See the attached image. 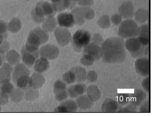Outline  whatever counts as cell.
<instances>
[{
	"instance_id": "1",
	"label": "cell",
	"mask_w": 154,
	"mask_h": 116,
	"mask_svg": "<svg viewBox=\"0 0 154 116\" xmlns=\"http://www.w3.org/2000/svg\"><path fill=\"white\" fill-rule=\"evenodd\" d=\"M103 62L117 64L124 62L127 56L125 43L122 38L112 37L104 41L101 47Z\"/></svg>"
},
{
	"instance_id": "2",
	"label": "cell",
	"mask_w": 154,
	"mask_h": 116,
	"mask_svg": "<svg viewBox=\"0 0 154 116\" xmlns=\"http://www.w3.org/2000/svg\"><path fill=\"white\" fill-rule=\"evenodd\" d=\"M48 40L47 34L41 29L37 28L30 32L24 46L29 51H38L40 46L45 44Z\"/></svg>"
},
{
	"instance_id": "3",
	"label": "cell",
	"mask_w": 154,
	"mask_h": 116,
	"mask_svg": "<svg viewBox=\"0 0 154 116\" xmlns=\"http://www.w3.org/2000/svg\"><path fill=\"white\" fill-rule=\"evenodd\" d=\"M56 12L52 4L47 2H41L37 5L32 11V15L35 21L41 23L44 21L45 17L51 18Z\"/></svg>"
},
{
	"instance_id": "4",
	"label": "cell",
	"mask_w": 154,
	"mask_h": 116,
	"mask_svg": "<svg viewBox=\"0 0 154 116\" xmlns=\"http://www.w3.org/2000/svg\"><path fill=\"white\" fill-rule=\"evenodd\" d=\"M91 40V36L87 31L79 30L77 31L73 36L72 43L74 49L77 52H79L89 44Z\"/></svg>"
},
{
	"instance_id": "5",
	"label": "cell",
	"mask_w": 154,
	"mask_h": 116,
	"mask_svg": "<svg viewBox=\"0 0 154 116\" xmlns=\"http://www.w3.org/2000/svg\"><path fill=\"white\" fill-rule=\"evenodd\" d=\"M139 28L136 23L134 21L127 19L121 23L118 34L122 38H133L138 35Z\"/></svg>"
},
{
	"instance_id": "6",
	"label": "cell",
	"mask_w": 154,
	"mask_h": 116,
	"mask_svg": "<svg viewBox=\"0 0 154 116\" xmlns=\"http://www.w3.org/2000/svg\"><path fill=\"white\" fill-rule=\"evenodd\" d=\"M126 48L134 58L141 57L145 54L144 46L142 45L137 39L134 37L129 38L125 43Z\"/></svg>"
},
{
	"instance_id": "7",
	"label": "cell",
	"mask_w": 154,
	"mask_h": 116,
	"mask_svg": "<svg viewBox=\"0 0 154 116\" xmlns=\"http://www.w3.org/2000/svg\"><path fill=\"white\" fill-rule=\"evenodd\" d=\"M134 68L137 72L141 76H149L150 72L149 60L146 57H140L135 63Z\"/></svg>"
},
{
	"instance_id": "8",
	"label": "cell",
	"mask_w": 154,
	"mask_h": 116,
	"mask_svg": "<svg viewBox=\"0 0 154 116\" xmlns=\"http://www.w3.org/2000/svg\"><path fill=\"white\" fill-rule=\"evenodd\" d=\"M39 54V51H30L27 50L25 46L23 47L21 51V57L23 64L28 68H31L34 65Z\"/></svg>"
},
{
	"instance_id": "9",
	"label": "cell",
	"mask_w": 154,
	"mask_h": 116,
	"mask_svg": "<svg viewBox=\"0 0 154 116\" xmlns=\"http://www.w3.org/2000/svg\"><path fill=\"white\" fill-rule=\"evenodd\" d=\"M59 50L56 46L52 45H47L42 47L39 51V54L42 57L48 60L56 59L59 54Z\"/></svg>"
},
{
	"instance_id": "10",
	"label": "cell",
	"mask_w": 154,
	"mask_h": 116,
	"mask_svg": "<svg viewBox=\"0 0 154 116\" xmlns=\"http://www.w3.org/2000/svg\"><path fill=\"white\" fill-rule=\"evenodd\" d=\"M134 6L131 1H127L123 3L119 9L120 15L123 18L130 19L134 14Z\"/></svg>"
},
{
	"instance_id": "11",
	"label": "cell",
	"mask_w": 154,
	"mask_h": 116,
	"mask_svg": "<svg viewBox=\"0 0 154 116\" xmlns=\"http://www.w3.org/2000/svg\"><path fill=\"white\" fill-rule=\"evenodd\" d=\"M57 21L60 26L66 28L72 27L75 23L74 17L69 13H63L59 14Z\"/></svg>"
},
{
	"instance_id": "12",
	"label": "cell",
	"mask_w": 154,
	"mask_h": 116,
	"mask_svg": "<svg viewBox=\"0 0 154 116\" xmlns=\"http://www.w3.org/2000/svg\"><path fill=\"white\" fill-rule=\"evenodd\" d=\"M84 54H86L93 57L96 60H99L102 57L101 47L94 42L89 44L83 50Z\"/></svg>"
},
{
	"instance_id": "13",
	"label": "cell",
	"mask_w": 154,
	"mask_h": 116,
	"mask_svg": "<svg viewBox=\"0 0 154 116\" xmlns=\"http://www.w3.org/2000/svg\"><path fill=\"white\" fill-rule=\"evenodd\" d=\"M14 67L8 63H4L0 66V83L6 81H10Z\"/></svg>"
},
{
	"instance_id": "14",
	"label": "cell",
	"mask_w": 154,
	"mask_h": 116,
	"mask_svg": "<svg viewBox=\"0 0 154 116\" xmlns=\"http://www.w3.org/2000/svg\"><path fill=\"white\" fill-rule=\"evenodd\" d=\"M30 71L28 68L25 65L18 63L15 65L12 72V78L15 83L17 79L25 75L30 76Z\"/></svg>"
},
{
	"instance_id": "15",
	"label": "cell",
	"mask_w": 154,
	"mask_h": 116,
	"mask_svg": "<svg viewBox=\"0 0 154 116\" xmlns=\"http://www.w3.org/2000/svg\"><path fill=\"white\" fill-rule=\"evenodd\" d=\"M45 79L40 73H34L30 78V88L38 90L41 88L45 83Z\"/></svg>"
},
{
	"instance_id": "16",
	"label": "cell",
	"mask_w": 154,
	"mask_h": 116,
	"mask_svg": "<svg viewBox=\"0 0 154 116\" xmlns=\"http://www.w3.org/2000/svg\"><path fill=\"white\" fill-rule=\"evenodd\" d=\"M76 102L78 108L84 110L92 108L94 105V102L87 95L79 96L77 98Z\"/></svg>"
},
{
	"instance_id": "17",
	"label": "cell",
	"mask_w": 154,
	"mask_h": 116,
	"mask_svg": "<svg viewBox=\"0 0 154 116\" xmlns=\"http://www.w3.org/2000/svg\"><path fill=\"white\" fill-rule=\"evenodd\" d=\"M118 107V104L115 101L107 99L102 103L101 111L103 113H114L117 111Z\"/></svg>"
},
{
	"instance_id": "18",
	"label": "cell",
	"mask_w": 154,
	"mask_h": 116,
	"mask_svg": "<svg viewBox=\"0 0 154 116\" xmlns=\"http://www.w3.org/2000/svg\"><path fill=\"white\" fill-rule=\"evenodd\" d=\"M48 60L43 57L38 59L34 64V69L36 72L42 74L47 71L50 68Z\"/></svg>"
},
{
	"instance_id": "19",
	"label": "cell",
	"mask_w": 154,
	"mask_h": 116,
	"mask_svg": "<svg viewBox=\"0 0 154 116\" xmlns=\"http://www.w3.org/2000/svg\"><path fill=\"white\" fill-rule=\"evenodd\" d=\"M86 92L89 98L94 102L99 100L101 96L100 89L94 85H90L87 88Z\"/></svg>"
},
{
	"instance_id": "20",
	"label": "cell",
	"mask_w": 154,
	"mask_h": 116,
	"mask_svg": "<svg viewBox=\"0 0 154 116\" xmlns=\"http://www.w3.org/2000/svg\"><path fill=\"white\" fill-rule=\"evenodd\" d=\"M74 74L75 77V82L82 83L87 79V72L84 67L76 66L73 67L71 70Z\"/></svg>"
},
{
	"instance_id": "21",
	"label": "cell",
	"mask_w": 154,
	"mask_h": 116,
	"mask_svg": "<svg viewBox=\"0 0 154 116\" xmlns=\"http://www.w3.org/2000/svg\"><path fill=\"white\" fill-rule=\"evenodd\" d=\"M132 97L131 101L133 105L138 106L145 99L146 95L145 92L141 89L135 90Z\"/></svg>"
},
{
	"instance_id": "22",
	"label": "cell",
	"mask_w": 154,
	"mask_h": 116,
	"mask_svg": "<svg viewBox=\"0 0 154 116\" xmlns=\"http://www.w3.org/2000/svg\"><path fill=\"white\" fill-rule=\"evenodd\" d=\"M60 105L63 108L65 113H76L78 108L76 102L72 100H66Z\"/></svg>"
},
{
	"instance_id": "23",
	"label": "cell",
	"mask_w": 154,
	"mask_h": 116,
	"mask_svg": "<svg viewBox=\"0 0 154 116\" xmlns=\"http://www.w3.org/2000/svg\"><path fill=\"white\" fill-rule=\"evenodd\" d=\"M52 5L56 11H61L68 8L71 0H51Z\"/></svg>"
},
{
	"instance_id": "24",
	"label": "cell",
	"mask_w": 154,
	"mask_h": 116,
	"mask_svg": "<svg viewBox=\"0 0 154 116\" xmlns=\"http://www.w3.org/2000/svg\"><path fill=\"white\" fill-rule=\"evenodd\" d=\"M30 76H23L18 78L15 83L18 88L26 90L30 88Z\"/></svg>"
},
{
	"instance_id": "25",
	"label": "cell",
	"mask_w": 154,
	"mask_h": 116,
	"mask_svg": "<svg viewBox=\"0 0 154 116\" xmlns=\"http://www.w3.org/2000/svg\"><path fill=\"white\" fill-rule=\"evenodd\" d=\"M5 59L9 64L12 65H15L19 63L20 57L19 53L16 51L13 50L8 51L6 54Z\"/></svg>"
},
{
	"instance_id": "26",
	"label": "cell",
	"mask_w": 154,
	"mask_h": 116,
	"mask_svg": "<svg viewBox=\"0 0 154 116\" xmlns=\"http://www.w3.org/2000/svg\"><path fill=\"white\" fill-rule=\"evenodd\" d=\"M24 92V98L29 101H33L38 98L39 92L38 89L30 88L26 90Z\"/></svg>"
},
{
	"instance_id": "27",
	"label": "cell",
	"mask_w": 154,
	"mask_h": 116,
	"mask_svg": "<svg viewBox=\"0 0 154 116\" xmlns=\"http://www.w3.org/2000/svg\"><path fill=\"white\" fill-rule=\"evenodd\" d=\"M11 100L15 103L19 102L24 98V93L23 90L19 89H14L9 96Z\"/></svg>"
},
{
	"instance_id": "28",
	"label": "cell",
	"mask_w": 154,
	"mask_h": 116,
	"mask_svg": "<svg viewBox=\"0 0 154 116\" xmlns=\"http://www.w3.org/2000/svg\"><path fill=\"white\" fill-rule=\"evenodd\" d=\"M135 19L139 23L145 22L149 18V12L144 9L138 10L135 14Z\"/></svg>"
},
{
	"instance_id": "29",
	"label": "cell",
	"mask_w": 154,
	"mask_h": 116,
	"mask_svg": "<svg viewBox=\"0 0 154 116\" xmlns=\"http://www.w3.org/2000/svg\"><path fill=\"white\" fill-rule=\"evenodd\" d=\"M14 89V85L10 81H6L0 83V91L9 96Z\"/></svg>"
},
{
	"instance_id": "30",
	"label": "cell",
	"mask_w": 154,
	"mask_h": 116,
	"mask_svg": "<svg viewBox=\"0 0 154 116\" xmlns=\"http://www.w3.org/2000/svg\"><path fill=\"white\" fill-rule=\"evenodd\" d=\"M9 48V44L5 41L0 45V66L4 63L6 54L8 52Z\"/></svg>"
},
{
	"instance_id": "31",
	"label": "cell",
	"mask_w": 154,
	"mask_h": 116,
	"mask_svg": "<svg viewBox=\"0 0 154 116\" xmlns=\"http://www.w3.org/2000/svg\"><path fill=\"white\" fill-rule=\"evenodd\" d=\"M66 90H67V85L64 82L58 80L54 83L53 86V92L54 94Z\"/></svg>"
},
{
	"instance_id": "32",
	"label": "cell",
	"mask_w": 154,
	"mask_h": 116,
	"mask_svg": "<svg viewBox=\"0 0 154 116\" xmlns=\"http://www.w3.org/2000/svg\"><path fill=\"white\" fill-rule=\"evenodd\" d=\"M96 61L95 59L89 55L84 54L80 60L81 64L85 66H90L93 65Z\"/></svg>"
},
{
	"instance_id": "33",
	"label": "cell",
	"mask_w": 154,
	"mask_h": 116,
	"mask_svg": "<svg viewBox=\"0 0 154 116\" xmlns=\"http://www.w3.org/2000/svg\"><path fill=\"white\" fill-rule=\"evenodd\" d=\"M63 81L67 84H72L75 82V77L73 72L70 70L65 72L63 76Z\"/></svg>"
},
{
	"instance_id": "34",
	"label": "cell",
	"mask_w": 154,
	"mask_h": 116,
	"mask_svg": "<svg viewBox=\"0 0 154 116\" xmlns=\"http://www.w3.org/2000/svg\"><path fill=\"white\" fill-rule=\"evenodd\" d=\"M138 35L140 37L149 38V25L148 24H144L139 27Z\"/></svg>"
},
{
	"instance_id": "35",
	"label": "cell",
	"mask_w": 154,
	"mask_h": 116,
	"mask_svg": "<svg viewBox=\"0 0 154 116\" xmlns=\"http://www.w3.org/2000/svg\"><path fill=\"white\" fill-rule=\"evenodd\" d=\"M73 89L78 96L84 95L87 90V87L85 84L79 83L73 85Z\"/></svg>"
},
{
	"instance_id": "36",
	"label": "cell",
	"mask_w": 154,
	"mask_h": 116,
	"mask_svg": "<svg viewBox=\"0 0 154 116\" xmlns=\"http://www.w3.org/2000/svg\"><path fill=\"white\" fill-rule=\"evenodd\" d=\"M98 24L101 28H108L110 26V22L109 17L107 16H103L98 21Z\"/></svg>"
},
{
	"instance_id": "37",
	"label": "cell",
	"mask_w": 154,
	"mask_h": 116,
	"mask_svg": "<svg viewBox=\"0 0 154 116\" xmlns=\"http://www.w3.org/2000/svg\"><path fill=\"white\" fill-rule=\"evenodd\" d=\"M55 98L57 101L61 102L66 100L69 97L67 90L54 94Z\"/></svg>"
},
{
	"instance_id": "38",
	"label": "cell",
	"mask_w": 154,
	"mask_h": 116,
	"mask_svg": "<svg viewBox=\"0 0 154 116\" xmlns=\"http://www.w3.org/2000/svg\"><path fill=\"white\" fill-rule=\"evenodd\" d=\"M98 78L97 73L94 70L89 71L87 73V79L91 82H96Z\"/></svg>"
},
{
	"instance_id": "39",
	"label": "cell",
	"mask_w": 154,
	"mask_h": 116,
	"mask_svg": "<svg viewBox=\"0 0 154 116\" xmlns=\"http://www.w3.org/2000/svg\"><path fill=\"white\" fill-rule=\"evenodd\" d=\"M7 24L3 21H0V35L7 38L8 36Z\"/></svg>"
},
{
	"instance_id": "40",
	"label": "cell",
	"mask_w": 154,
	"mask_h": 116,
	"mask_svg": "<svg viewBox=\"0 0 154 116\" xmlns=\"http://www.w3.org/2000/svg\"><path fill=\"white\" fill-rule=\"evenodd\" d=\"M149 76L144 79L142 82V86L147 92H149L150 90V80Z\"/></svg>"
},
{
	"instance_id": "41",
	"label": "cell",
	"mask_w": 154,
	"mask_h": 116,
	"mask_svg": "<svg viewBox=\"0 0 154 116\" xmlns=\"http://www.w3.org/2000/svg\"><path fill=\"white\" fill-rule=\"evenodd\" d=\"M9 96L0 91V105H5L8 103Z\"/></svg>"
},
{
	"instance_id": "42",
	"label": "cell",
	"mask_w": 154,
	"mask_h": 116,
	"mask_svg": "<svg viewBox=\"0 0 154 116\" xmlns=\"http://www.w3.org/2000/svg\"><path fill=\"white\" fill-rule=\"evenodd\" d=\"M149 101L146 102L142 105L140 109V112L141 113H150V105Z\"/></svg>"
},
{
	"instance_id": "43",
	"label": "cell",
	"mask_w": 154,
	"mask_h": 116,
	"mask_svg": "<svg viewBox=\"0 0 154 116\" xmlns=\"http://www.w3.org/2000/svg\"><path fill=\"white\" fill-rule=\"evenodd\" d=\"M122 17L120 15L115 14L112 16L111 18V21L114 25H118L121 23Z\"/></svg>"
},
{
	"instance_id": "44",
	"label": "cell",
	"mask_w": 154,
	"mask_h": 116,
	"mask_svg": "<svg viewBox=\"0 0 154 116\" xmlns=\"http://www.w3.org/2000/svg\"><path fill=\"white\" fill-rule=\"evenodd\" d=\"M67 91L69 96L71 98H75L78 97L75 93L74 90L73 85H72L70 86L67 89Z\"/></svg>"
},
{
	"instance_id": "45",
	"label": "cell",
	"mask_w": 154,
	"mask_h": 116,
	"mask_svg": "<svg viewBox=\"0 0 154 116\" xmlns=\"http://www.w3.org/2000/svg\"><path fill=\"white\" fill-rule=\"evenodd\" d=\"M94 37L95 38L94 39V43L98 45H102L104 41L101 35L100 34H97Z\"/></svg>"
},
{
	"instance_id": "46",
	"label": "cell",
	"mask_w": 154,
	"mask_h": 116,
	"mask_svg": "<svg viewBox=\"0 0 154 116\" xmlns=\"http://www.w3.org/2000/svg\"><path fill=\"white\" fill-rule=\"evenodd\" d=\"M134 107L129 106L120 109L119 113H133L135 112V108Z\"/></svg>"
},
{
	"instance_id": "47",
	"label": "cell",
	"mask_w": 154,
	"mask_h": 116,
	"mask_svg": "<svg viewBox=\"0 0 154 116\" xmlns=\"http://www.w3.org/2000/svg\"><path fill=\"white\" fill-rule=\"evenodd\" d=\"M137 39L142 45L145 46L149 44V38L140 37L139 36Z\"/></svg>"
},
{
	"instance_id": "48",
	"label": "cell",
	"mask_w": 154,
	"mask_h": 116,
	"mask_svg": "<svg viewBox=\"0 0 154 116\" xmlns=\"http://www.w3.org/2000/svg\"><path fill=\"white\" fill-rule=\"evenodd\" d=\"M82 4L85 5H90L93 4L94 0H82Z\"/></svg>"
},
{
	"instance_id": "49",
	"label": "cell",
	"mask_w": 154,
	"mask_h": 116,
	"mask_svg": "<svg viewBox=\"0 0 154 116\" xmlns=\"http://www.w3.org/2000/svg\"><path fill=\"white\" fill-rule=\"evenodd\" d=\"M1 105H0V112L2 110Z\"/></svg>"
}]
</instances>
